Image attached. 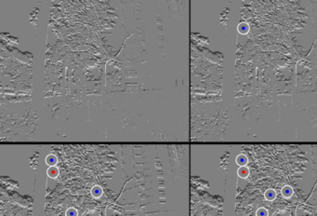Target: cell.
Segmentation results:
<instances>
[{
  "label": "cell",
  "instance_id": "7",
  "mask_svg": "<svg viewBox=\"0 0 317 216\" xmlns=\"http://www.w3.org/2000/svg\"><path fill=\"white\" fill-rule=\"evenodd\" d=\"M66 216H77V211L75 209H69L66 211Z\"/></svg>",
  "mask_w": 317,
  "mask_h": 216
},
{
  "label": "cell",
  "instance_id": "2",
  "mask_svg": "<svg viewBox=\"0 0 317 216\" xmlns=\"http://www.w3.org/2000/svg\"><path fill=\"white\" fill-rule=\"evenodd\" d=\"M265 197H267L268 199L272 200V199H274V197H275V193H274V191H273V190H268L267 192L265 193Z\"/></svg>",
  "mask_w": 317,
  "mask_h": 216
},
{
  "label": "cell",
  "instance_id": "1",
  "mask_svg": "<svg viewBox=\"0 0 317 216\" xmlns=\"http://www.w3.org/2000/svg\"><path fill=\"white\" fill-rule=\"evenodd\" d=\"M48 174L49 177H52V178L53 177H56L58 175V169L56 168H54V167L50 168L48 171Z\"/></svg>",
  "mask_w": 317,
  "mask_h": 216
},
{
  "label": "cell",
  "instance_id": "9",
  "mask_svg": "<svg viewBox=\"0 0 317 216\" xmlns=\"http://www.w3.org/2000/svg\"><path fill=\"white\" fill-rule=\"evenodd\" d=\"M267 215H268L267 210L264 209H260L257 211V216H267Z\"/></svg>",
  "mask_w": 317,
  "mask_h": 216
},
{
  "label": "cell",
  "instance_id": "8",
  "mask_svg": "<svg viewBox=\"0 0 317 216\" xmlns=\"http://www.w3.org/2000/svg\"><path fill=\"white\" fill-rule=\"evenodd\" d=\"M283 194H284V196H286V197H289V196H291V194H292V190L289 187H284L283 189Z\"/></svg>",
  "mask_w": 317,
  "mask_h": 216
},
{
  "label": "cell",
  "instance_id": "4",
  "mask_svg": "<svg viewBox=\"0 0 317 216\" xmlns=\"http://www.w3.org/2000/svg\"><path fill=\"white\" fill-rule=\"evenodd\" d=\"M238 173H239V175H240L241 177H246V176L247 175V174H248V171H247V169H246V168L242 167V168L239 169V172H238Z\"/></svg>",
  "mask_w": 317,
  "mask_h": 216
},
{
  "label": "cell",
  "instance_id": "6",
  "mask_svg": "<svg viewBox=\"0 0 317 216\" xmlns=\"http://www.w3.org/2000/svg\"><path fill=\"white\" fill-rule=\"evenodd\" d=\"M246 162V158H245V156H239L237 158V163L239 165H245V163Z\"/></svg>",
  "mask_w": 317,
  "mask_h": 216
},
{
  "label": "cell",
  "instance_id": "3",
  "mask_svg": "<svg viewBox=\"0 0 317 216\" xmlns=\"http://www.w3.org/2000/svg\"><path fill=\"white\" fill-rule=\"evenodd\" d=\"M56 161H57V159H56V158L54 157V156L50 155L47 158V163L48 165H51V166H52V165H54L55 163H56Z\"/></svg>",
  "mask_w": 317,
  "mask_h": 216
},
{
  "label": "cell",
  "instance_id": "5",
  "mask_svg": "<svg viewBox=\"0 0 317 216\" xmlns=\"http://www.w3.org/2000/svg\"><path fill=\"white\" fill-rule=\"evenodd\" d=\"M92 194L94 197H100L102 195V189L100 187H94L92 189Z\"/></svg>",
  "mask_w": 317,
  "mask_h": 216
}]
</instances>
